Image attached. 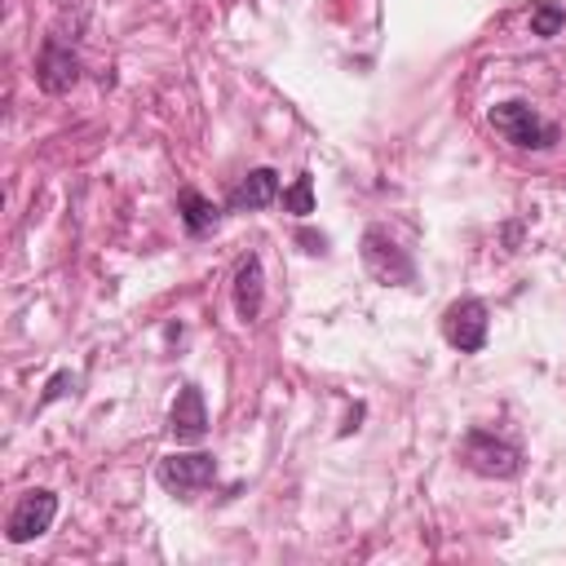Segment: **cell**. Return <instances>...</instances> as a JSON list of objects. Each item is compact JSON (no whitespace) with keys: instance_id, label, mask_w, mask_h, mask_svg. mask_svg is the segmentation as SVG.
I'll use <instances>...</instances> for the list:
<instances>
[{"instance_id":"7","label":"cell","mask_w":566,"mask_h":566,"mask_svg":"<svg viewBox=\"0 0 566 566\" xmlns=\"http://www.w3.org/2000/svg\"><path fill=\"white\" fill-rule=\"evenodd\" d=\"M75 80H80V57H75V49L62 44L57 35H49V40L40 44V57H35V84L57 97V93H71Z\"/></svg>"},{"instance_id":"2","label":"cell","mask_w":566,"mask_h":566,"mask_svg":"<svg viewBox=\"0 0 566 566\" xmlns=\"http://www.w3.org/2000/svg\"><path fill=\"white\" fill-rule=\"evenodd\" d=\"M363 265L376 283H389V287H411L416 283V261L407 256V248H398V239L380 226H367L363 230Z\"/></svg>"},{"instance_id":"14","label":"cell","mask_w":566,"mask_h":566,"mask_svg":"<svg viewBox=\"0 0 566 566\" xmlns=\"http://www.w3.org/2000/svg\"><path fill=\"white\" fill-rule=\"evenodd\" d=\"M66 385H75V376H71V371H57V376L49 380V389H44V402H53V398H62V394H66Z\"/></svg>"},{"instance_id":"11","label":"cell","mask_w":566,"mask_h":566,"mask_svg":"<svg viewBox=\"0 0 566 566\" xmlns=\"http://www.w3.org/2000/svg\"><path fill=\"white\" fill-rule=\"evenodd\" d=\"M177 212H181V221H186L190 234H208V230L217 226V208H212V199H203L199 190H181V195H177Z\"/></svg>"},{"instance_id":"8","label":"cell","mask_w":566,"mask_h":566,"mask_svg":"<svg viewBox=\"0 0 566 566\" xmlns=\"http://www.w3.org/2000/svg\"><path fill=\"white\" fill-rule=\"evenodd\" d=\"M168 429L177 442H199L208 433V407H203V394L195 385H181V394L168 411Z\"/></svg>"},{"instance_id":"6","label":"cell","mask_w":566,"mask_h":566,"mask_svg":"<svg viewBox=\"0 0 566 566\" xmlns=\"http://www.w3.org/2000/svg\"><path fill=\"white\" fill-rule=\"evenodd\" d=\"M155 478H159L164 491L190 495V491H203L217 478V460L208 451H177V455H164L155 464Z\"/></svg>"},{"instance_id":"12","label":"cell","mask_w":566,"mask_h":566,"mask_svg":"<svg viewBox=\"0 0 566 566\" xmlns=\"http://www.w3.org/2000/svg\"><path fill=\"white\" fill-rule=\"evenodd\" d=\"M283 208H287V212H296V217L314 212V177H310V172H301V177L283 190Z\"/></svg>"},{"instance_id":"15","label":"cell","mask_w":566,"mask_h":566,"mask_svg":"<svg viewBox=\"0 0 566 566\" xmlns=\"http://www.w3.org/2000/svg\"><path fill=\"white\" fill-rule=\"evenodd\" d=\"M296 239L305 243V252H327V239H323V234H314V230H301Z\"/></svg>"},{"instance_id":"5","label":"cell","mask_w":566,"mask_h":566,"mask_svg":"<svg viewBox=\"0 0 566 566\" xmlns=\"http://www.w3.org/2000/svg\"><path fill=\"white\" fill-rule=\"evenodd\" d=\"M464 464L473 473H482V478H513L522 469V451L513 442L486 433V429H473L464 438Z\"/></svg>"},{"instance_id":"10","label":"cell","mask_w":566,"mask_h":566,"mask_svg":"<svg viewBox=\"0 0 566 566\" xmlns=\"http://www.w3.org/2000/svg\"><path fill=\"white\" fill-rule=\"evenodd\" d=\"M265 301V274H261V256H243L234 270V310L243 323H252L261 314Z\"/></svg>"},{"instance_id":"4","label":"cell","mask_w":566,"mask_h":566,"mask_svg":"<svg viewBox=\"0 0 566 566\" xmlns=\"http://www.w3.org/2000/svg\"><path fill=\"white\" fill-rule=\"evenodd\" d=\"M53 517H57V495L53 491H44V486L22 491L18 504L9 509L4 535H9V544H31V539H40L53 526Z\"/></svg>"},{"instance_id":"13","label":"cell","mask_w":566,"mask_h":566,"mask_svg":"<svg viewBox=\"0 0 566 566\" xmlns=\"http://www.w3.org/2000/svg\"><path fill=\"white\" fill-rule=\"evenodd\" d=\"M562 22H566V13H562L557 4H548V0H539V4H535V13H531V31H535V35H544V40H548V35H557V31H562Z\"/></svg>"},{"instance_id":"3","label":"cell","mask_w":566,"mask_h":566,"mask_svg":"<svg viewBox=\"0 0 566 566\" xmlns=\"http://www.w3.org/2000/svg\"><path fill=\"white\" fill-rule=\"evenodd\" d=\"M486 327H491V318H486V305L478 296H460L442 310V336L460 354H478L486 345Z\"/></svg>"},{"instance_id":"1","label":"cell","mask_w":566,"mask_h":566,"mask_svg":"<svg viewBox=\"0 0 566 566\" xmlns=\"http://www.w3.org/2000/svg\"><path fill=\"white\" fill-rule=\"evenodd\" d=\"M486 119H491V128H495L509 146H517V150H544V146L557 142V124L544 119L531 102H495Z\"/></svg>"},{"instance_id":"9","label":"cell","mask_w":566,"mask_h":566,"mask_svg":"<svg viewBox=\"0 0 566 566\" xmlns=\"http://www.w3.org/2000/svg\"><path fill=\"white\" fill-rule=\"evenodd\" d=\"M279 199V172L274 168H252L234 190H230V212H256Z\"/></svg>"}]
</instances>
